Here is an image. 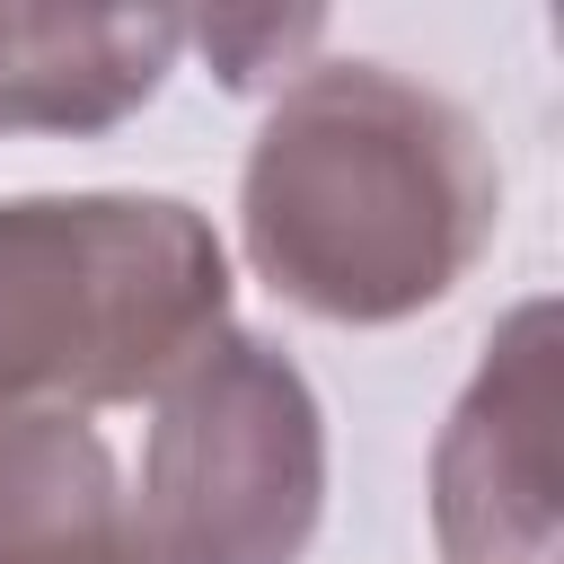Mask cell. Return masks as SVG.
<instances>
[{"instance_id": "obj_1", "label": "cell", "mask_w": 564, "mask_h": 564, "mask_svg": "<svg viewBox=\"0 0 564 564\" xmlns=\"http://www.w3.org/2000/svg\"><path fill=\"white\" fill-rule=\"evenodd\" d=\"M247 264L326 326L449 300L502 229L476 115L388 62H308L273 88L238 176Z\"/></svg>"}, {"instance_id": "obj_2", "label": "cell", "mask_w": 564, "mask_h": 564, "mask_svg": "<svg viewBox=\"0 0 564 564\" xmlns=\"http://www.w3.org/2000/svg\"><path fill=\"white\" fill-rule=\"evenodd\" d=\"M229 335V256L176 194L0 203V405H141Z\"/></svg>"}, {"instance_id": "obj_3", "label": "cell", "mask_w": 564, "mask_h": 564, "mask_svg": "<svg viewBox=\"0 0 564 564\" xmlns=\"http://www.w3.org/2000/svg\"><path fill=\"white\" fill-rule=\"evenodd\" d=\"M150 405L132 564H300L326 511V414L300 361L229 326Z\"/></svg>"}, {"instance_id": "obj_4", "label": "cell", "mask_w": 564, "mask_h": 564, "mask_svg": "<svg viewBox=\"0 0 564 564\" xmlns=\"http://www.w3.org/2000/svg\"><path fill=\"white\" fill-rule=\"evenodd\" d=\"M432 529L449 564H564L555 529V300H520L432 449Z\"/></svg>"}, {"instance_id": "obj_5", "label": "cell", "mask_w": 564, "mask_h": 564, "mask_svg": "<svg viewBox=\"0 0 564 564\" xmlns=\"http://www.w3.org/2000/svg\"><path fill=\"white\" fill-rule=\"evenodd\" d=\"M167 9H26L0 0V132H115L176 70Z\"/></svg>"}, {"instance_id": "obj_6", "label": "cell", "mask_w": 564, "mask_h": 564, "mask_svg": "<svg viewBox=\"0 0 564 564\" xmlns=\"http://www.w3.org/2000/svg\"><path fill=\"white\" fill-rule=\"evenodd\" d=\"M0 564H132L123 467L88 414L0 405Z\"/></svg>"}, {"instance_id": "obj_7", "label": "cell", "mask_w": 564, "mask_h": 564, "mask_svg": "<svg viewBox=\"0 0 564 564\" xmlns=\"http://www.w3.org/2000/svg\"><path fill=\"white\" fill-rule=\"evenodd\" d=\"M185 35H203L220 88H282V70L326 35V18H317V9L273 18V9H264V18H203V26H185Z\"/></svg>"}]
</instances>
